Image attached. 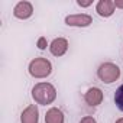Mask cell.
<instances>
[{"mask_svg":"<svg viewBox=\"0 0 123 123\" xmlns=\"http://www.w3.org/2000/svg\"><path fill=\"white\" fill-rule=\"evenodd\" d=\"M64 22L70 28H88L93 23V16L88 13H75L65 16Z\"/></svg>","mask_w":123,"mask_h":123,"instance_id":"cell-4","label":"cell"},{"mask_svg":"<svg viewBox=\"0 0 123 123\" xmlns=\"http://www.w3.org/2000/svg\"><path fill=\"white\" fill-rule=\"evenodd\" d=\"M114 104L120 111H123V84L119 86L114 91Z\"/></svg>","mask_w":123,"mask_h":123,"instance_id":"cell-11","label":"cell"},{"mask_svg":"<svg viewBox=\"0 0 123 123\" xmlns=\"http://www.w3.org/2000/svg\"><path fill=\"white\" fill-rule=\"evenodd\" d=\"M52 62L49 59L43 58V56H38V58H33L29 65H28V73L32 78H36V80H43V78H48L51 74H52Z\"/></svg>","mask_w":123,"mask_h":123,"instance_id":"cell-2","label":"cell"},{"mask_svg":"<svg viewBox=\"0 0 123 123\" xmlns=\"http://www.w3.org/2000/svg\"><path fill=\"white\" fill-rule=\"evenodd\" d=\"M122 75V70L117 64L114 62H110V61H107V62H101L97 68V78L103 83V84H113L116 83Z\"/></svg>","mask_w":123,"mask_h":123,"instance_id":"cell-3","label":"cell"},{"mask_svg":"<svg viewBox=\"0 0 123 123\" xmlns=\"http://www.w3.org/2000/svg\"><path fill=\"white\" fill-rule=\"evenodd\" d=\"M114 123H123V117H119V119H117Z\"/></svg>","mask_w":123,"mask_h":123,"instance_id":"cell-16","label":"cell"},{"mask_svg":"<svg viewBox=\"0 0 123 123\" xmlns=\"http://www.w3.org/2000/svg\"><path fill=\"white\" fill-rule=\"evenodd\" d=\"M31 96L32 100L35 101V104L38 106H49L56 100V88L54 84L48 83V81H41L36 83L32 90H31Z\"/></svg>","mask_w":123,"mask_h":123,"instance_id":"cell-1","label":"cell"},{"mask_svg":"<svg viewBox=\"0 0 123 123\" xmlns=\"http://www.w3.org/2000/svg\"><path fill=\"white\" fill-rule=\"evenodd\" d=\"M114 6H116V9L123 10V0H114Z\"/></svg>","mask_w":123,"mask_h":123,"instance_id":"cell-15","label":"cell"},{"mask_svg":"<svg viewBox=\"0 0 123 123\" xmlns=\"http://www.w3.org/2000/svg\"><path fill=\"white\" fill-rule=\"evenodd\" d=\"M122 32H123V26H122Z\"/></svg>","mask_w":123,"mask_h":123,"instance_id":"cell-18","label":"cell"},{"mask_svg":"<svg viewBox=\"0 0 123 123\" xmlns=\"http://www.w3.org/2000/svg\"><path fill=\"white\" fill-rule=\"evenodd\" d=\"M77 6H80L83 9H87L90 6H93V0H77Z\"/></svg>","mask_w":123,"mask_h":123,"instance_id":"cell-13","label":"cell"},{"mask_svg":"<svg viewBox=\"0 0 123 123\" xmlns=\"http://www.w3.org/2000/svg\"><path fill=\"white\" fill-rule=\"evenodd\" d=\"M96 12L100 18H104V19L111 18L116 12L114 0H98L96 3Z\"/></svg>","mask_w":123,"mask_h":123,"instance_id":"cell-8","label":"cell"},{"mask_svg":"<svg viewBox=\"0 0 123 123\" xmlns=\"http://www.w3.org/2000/svg\"><path fill=\"white\" fill-rule=\"evenodd\" d=\"M68 48H70V42L67 38H62V36H58L55 39L51 41L49 43V52L51 55L56 56V58H61V56H64L67 52H68Z\"/></svg>","mask_w":123,"mask_h":123,"instance_id":"cell-5","label":"cell"},{"mask_svg":"<svg viewBox=\"0 0 123 123\" xmlns=\"http://www.w3.org/2000/svg\"><path fill=\"white\" fill-rule=\"evenodd\" d=\"M103 98H104V94H103L101 88H98V87H90L84 93V101L90 107H98L103 103Z\"/></svg>","mask_w":123,"mask_h":123,"instance_id":"cell-7","label":"cell"},{"mask_svg":"<svg viewBox=\"0 0 123 123\" xmlns=\"http://www.w3.org/2000/svg\"><path fill=\"white\" fill-rule=\"evenodd\" d=\"M20 123H39L38 104H29L20 113Z\"/></svg>","mask_w":123,"mask_h":123,"instance_id":"cell-9","label":"cell"},{"mask_svg":"<svg viewBox=\"0 0 123 123\" xmlns=\"http://www.w3.org/2000/svg\"><path fill=\"white\" fill-rule=\"evenodd\" d=\"M78 123H97V120L93 116H84V117H81V120Z\"/></svg>","mask_w":123,"mask_h":123,"instance_id":"cell-14","label":"cell"},{"mask_svg":"<svg viewBox=\"0 0 123 123\" xmlns=\"http://www.w3.org/2000/svg\"><path fill=\"white\" fill-rule=\"evenodd\" d=\"M13 16L19 20H28L33 16V5L31 2L22 0L18 2L13 7Z\"/></svg>","mask_w":123,"mask_h":123,"instance_id":"cell-6","label":"cell"},{"mask_svg":"<svg viewBox=\"0 0 123 123\" xmlns=\"http://www.w3.org/2000/svg\"><path fill=\"white\" fill-rule=\"evenodd\" d=\"M122 55H123V49H122Z\"/></svg>","mask_w":123,"mask_h":123,"instance_id":"cell-17","label":"cell"},{"mask_svg":"<svg viewBox=\"0 0 123 123\" xmlns=\"http://www.w3.org/2000/svg\"><path fill=\"white\" fill-rule=\"evenodd\" d=\"M36 46L41 49V51H43V49H46V46L49 48V43H48V41H46V38H43V36H41L39 39H38V42H36Z\"/></svg>","mask_w":123,"mask_h":123,"instance_id":"cell-12","label":"cell"},{"mask_svg":"<svg viewBox=\"0 0 123 123\" xmlns=\"http://www.w3.org/2000/svg\"><path fill=\"white\" fill-rule=\"evenodd\" d=\"M45 123H65V114L59 107H49L45 113Z\"/></svg>","mask_w":123,"mask_h":123,"instance_id":"cell-10","label":"cell"}]
</instances>
